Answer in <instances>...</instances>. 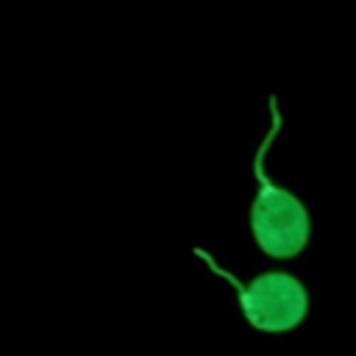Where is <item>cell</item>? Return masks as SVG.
<instances>
[{
  "instance_id": "cell-1",
  "label": "cell",
  "mask_w": 356,
  "mask_h": 356,
  "mask_svg": "<svg viewBox=\"0 0 356 356\" xmlns=\"http://www.w3.org/2000/svg\"><path fill=\"white\" fill-rule=\"evenodd\" d=\"M267 106H270V128L264 131V139L259 142L253 153V175H256L259 189L250 203L248 222H250V234L261 253L273 259H289L306 248L309 234H312V220L300 197L273 184V178L264 170L267 150L281 131V108H278L275 95L267 97Z\"/></svg>"
},
{
  "instance_id": "cell-2",
  "label": "cell",
  "mask_w": 356,
  "mask_h": 356,
  "mask_svg": "<svg viewBox=\"0 0 356 356\" xmlns=\"http://www.w3.org/2000/svg\"><path fill=\"white\" fill-rule=\"evenodd\" d=\"M192 253L222 281L231 284V289L236 292V303L242 317L264 334H284L289 328H295L306 312H309V295L306 286L289 275V273H261L250 281H239L234 273H228L209 250H203L200 245L192 248Z\"/></svg>"
}]
</instances>
